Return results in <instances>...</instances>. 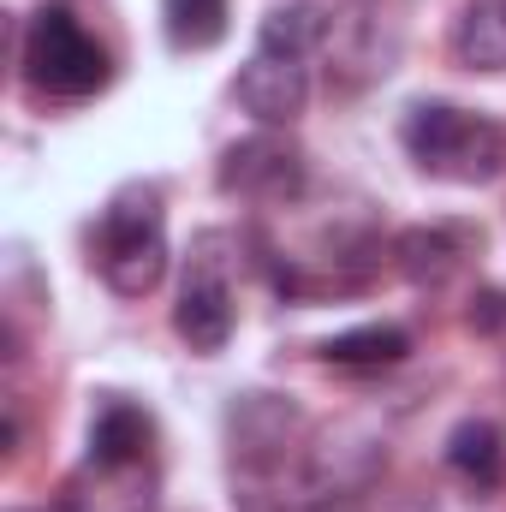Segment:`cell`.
<instances>
[{"label": "cell", "mask_w": 506, "mask_h": 512, "mask_svg": "<svg viewBox=\"0 0 506 512\" xmlns=\"http://www.w3.org/2000/svg\"><path fill=\"white\" fill-rule=\"evenodd\" d=\"M405 155L447 185H489L506 173V131L489 114L453 108V102H417L405 114Z\"/></svg>", "instance_id": "1"}, {"label": "cell", "mask_w": 506, "mask_h": 512, "mask_svg": "<svg viewBox=\"0 0 506 512\" xmlns=\"http://www.w3.org/2000/svg\"><path fill=\"white\" fill-rule=\"evenodd\" d=\"M96 274L120 292L143 298L167 274V215L155 185H120L96 221Z\"/></svg>", "instance_id": "2"}, {"label": "cell", "mask_w": 506, "mask_h": 512, "mask_svg": "<svg viewBox=\"0 0 506 512\" xmlns=\"http://www.w3.org/2000/svg\"><path fill=\"white\" fill-rule=\"evenodd\" d=\"M24 84L60 102H84L108 84V48L66 12V6H42L24 24V48H18Z\"/></svg>", "instance_id": "3"}, {"label": "cell", "mask_w": 506, "mask_h": 512, "mask_svg": "<svg viewBox=\"0 0 506 512\" xmlns=\"http://www.w3.org/2000/svg\"><path fill=\"white\" fill-rule=\"evenodd\" d=\"M227 233H203L191 245V262H185V286H179V304H173V334L191 346V352H221L233 340V268H227Z\"/></svg>", "instance_id": "4"}, {"label": "cell", "mask_w": 506, "mask_h": 512, "mask_svg": "<svg viewBox=\"0 0 506 512\" xmlns=\"http://www.w3.org/2000/svg\"><path fill=\"white\" fill-rule=\"evenodd\" d=\"M221 191L251 197V203H292L304 191V149L280 131L239 137L221 155Z\"/></svg>", "instance_id": "5"}, {"label": "cell", "mask_w": 506, "mask_h": 512, "mask_svg": "<svg viewBox=\"0 0 506 512\" xmlns=\"http://www.w3.org/2000/svg\"><path fill=\"white\" fill-rule=\"evenodd\" d=\"M310 102V72L304 60H286V54H268L256 48L239 72V108L262 120V126H292Z\"/></svg>", "instance_id": "6"}, {"label": "cell", "mask_w": 506, "mask_h": 512, "mask_svg": "<svg viewBox=\"0 0 506 512\" xmlns=\"http://www.w3.org/2000/svg\"><path fill=\"white\" fill-rule=\"evenodd\" d=\"M477 251V233L471 227H453V221H435V227H411L393 239V262L411 286H441L465 268V256Z\"/></svg>", "instance_id": "7"}, {"label": "cell", "mask_w": 506, "mask_h": 512, "mask_svg": "<svg viewBox=\"0 0 506 512\" xmlns=\"http://www.w3.org/2000/svg\"><path fill=\"white\" fill-rule=\"evenodd\" d=\"M149 411H137L131 399H102L90 417V471H131L149 453Z\"/></svg>", "instance_id": "8"}, {"label": "cell", "mask_w": 506, "mask_h": 512, "mask_svg": "<svg viewBox=\"0 0 506 512\" xmlns=\"http://www.w3.org/2000/svg\"><path fill=\"white\" fill-rule=\"evenodd\" d=\"M453 60L465 72H506V0H471L453 18Z\"/></svg>", "instance_id": "9"}, {"label": "cell", "mask_w": 506, "mask_h": 512, "mask_svg": "<svg viewBox=\"0 0 506 512\" xmlns=\"http://www.w3.org/2000/svg\"><path fill=\"white\" fill-rule=\"evenodd\" d=\"M328 36H334V12H322L316 0H286L262 18L256 48L286 54V60H310L316 48H328Z\"/></svg>", "instance_id": "10"}, {"label": "cell", "mask_w": 506, "mask_h": 512, "mask_svg": "<svg viewBox=\"0 0 506 512\" xmlns=\"http://www.w3.org/2000/svg\"><path fill=\"white\" fill-rule=\"evenodd\" d=\"M405 352H411V334L393 322H364V328L322 340V364H334V370H393V364H405Z\"/></svg>", "instance_id": "11"}, {"label": "cell", "mask_w": 506, "mask_h": 512, "mask_svg": "<svg viewBox=\"0 0 506 512\" xmlns=\"http://www.w3.org/2000/svg\"><path fill=\"white\" fill-rule=\"evenodd\" d=\"M447 465H453L465 483L489 489V483L501 477V429L483 423V417H465V423L447 435Z\"/></svg>", "instance_id": "12"}, {"label": "cell", "mask_w": 506, "mask_h": 512, "mask_svg": "<svg viewBox=\"0 0 506 512\" xmlns=\"http://www.w3.org/2000/svg\"><path fill=\"white\" fill-rule=\"evenodd\" d=\"M161 18H167V42L173 48H191V54H203V48H215L221 36H227V0H161Z\"/></svg>", "instance_id": "13"}]
</instances>
